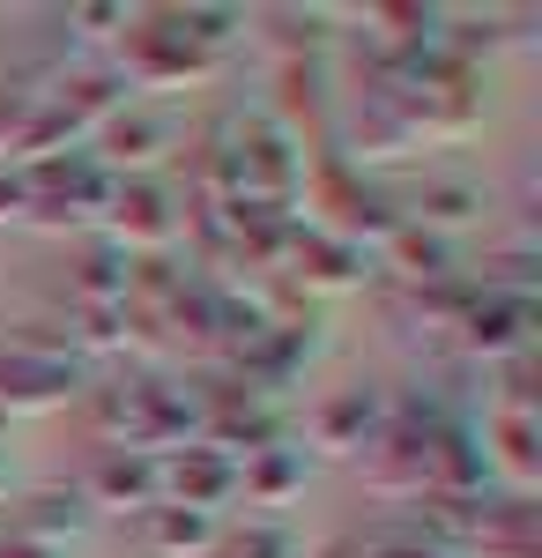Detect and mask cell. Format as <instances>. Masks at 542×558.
<instances>
[{
	"instance_id": "obj_8",
	"label": "cell",
	"mask_w": 542,
	"mask_h": 558,
	"mask_svg": "<svg viewBox=\"0 0 542 558\" xmlns=\"http://www.w3.org/2000/svg\"><path fill=\"white\" fill-rule=\"evenodd\" d=\"M417 209L431 216V223H460V216L476 209V202H468V194H460V186H439V194H423Z\"/></svg>"
},
{
	"instance_id": "obj_9",
	"label": "cell",
	"mask_w": 542,
	"mask_h": 558,
	"mask_svg": "<svg viewBox=\"0 0 542 558\" xmlns=\"http://www.w3.org/2000/svg\"><path fill=\"white\" fill-rule=\"evenodd\" d=\"M0 558H52L45 544H0Z\"/></svg>"
},
{
	"instance_id": "obj_1",
	"label": "cell",
	"mask_w": 542,
	"mask_h": 558,
	"mask_svg": "<svg viewBox=\"0 0 542 558\" xmlns=\"http://www.w3.org/2000/svg\"><path fill=\"white\" fill-rule=\"evenodd\" d=\"M97 499H112V507H149V499H157V462L134 454V447H112V454L97 462Z\"/></svg>"
},
{
	"instance_id": "obj_6",
	"label": "cell",
	"mask_w": 542,
	"mask_h": 558,
	"mask_svg": "<svg viewBox=\"0 0 542 558\" xmlns=\"http://www.w3.org/2000/svg\"><path fill=\"white\" fill-rule=\"evenodd\" d=\"M394 246H402V260H409V276H423V283H439V276H446V254H439V239H417V231H402Z\"/></svg>"
},
{
	"instance_id": "obj_5",
	"label": "cell",
	"mask_w": 542,
	"mask_h": 558,
	"mask_svg": "<svg viewBox=\"0 0 542 558\" xmlns=\"http://www.w3.org/2000/svg\"><path fill=\"white\" fill-rule=\"evenodd\" d=\"M157 142H164V134L149 128V120H112V157H126V165H149Z\"/></svg>"
},
{
	"instance_id": "obj_2",
	"label": "cell",
	"mask_w": 542,
	"mask_h": 558,
	"mask_svg": "<svg viewBox=\"0 0 542 558\" xmlns=\"http://www.w3.org/2000/svg\"><path fill=\"white\" fill-rule=\"evenodd\" d=\"M112 216H120V239H134V246H164L171 239V209L157 186H112Z\"/></svg>"
},
{
	"instance_id": "obj_4",
	"label": "cell",
	"mask_w": 542,
	"mask_h": 558,
	"mask_svg": "<svg viewBox=\"0 0 542 558\" xmlns=\"http://www.w3.org/2000/svg\"><path fill=\"white\" fill-rule=\"evenodd\" d=\"M149 544L157 551H201L209 544V514L201 507H149Z\"/></svg>"
},
{
	"instance_id": "obj_7",
	"label": "cell",
	"mask_w": 542,
	"mask_h": 558,
	"mask_svg": "<svg viewBox=\"0 0 542 558\" xmlns=\"http://www.w3.org/2000/svg\"><path fill=\"white\" fill-rule=\"evenodd\" d=\"M231 558H291V536L283 529H252V536L231 544Z\"/></svg>"
},
{
	"instance_id": "obj_3",
	"label": "cell",
	"mask_w": 542,
	"mask_h": 558,
	"mask_svg": "<svg viewBox=\"0 0 542 558\" xmlns=\"http://www.w3.org/2000/svg\"><path fill=\"white\" fill-rule=\"evenodd\" d=\"M171 492H178V507H201V514H209V499L231 492V462L209 454V447H186V454L171 462Z\"/></svg>"
}]
</instances>
